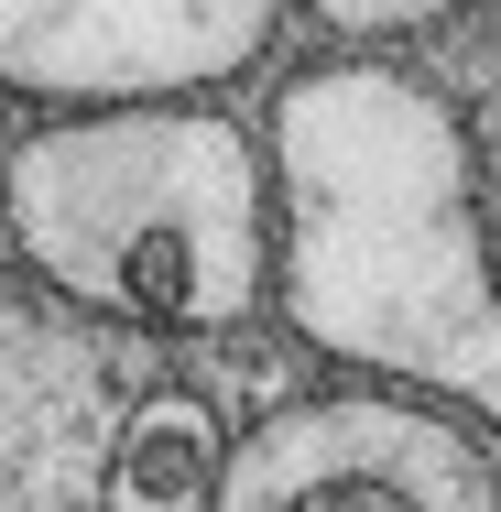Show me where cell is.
Wrapping results in <instances>:
<instances>
[{
    "instance_id": "1",
    "label": "cell",
    "mask_w": 501,
    "mask_h": 512,
    "mask_svg": "<svg viewBox=\"0 0 501 512\" xmlns=\"http://www.w3.org/2000/svg\"><path fill=\"white\" fill-rule=\"evenodd\" d=\"M284 327L316 360L458 404L501 447V262L469 120L403 66H305L273 99Z\"/></svg>"
},
{
    "instance_id": "2",
    "label": "cell",
    "mask_w": 501,
    "mask_h": 512,
    "mask_svg": "<svg viewBox=\"0 0 501 512\" xmlns=\"http://www.w3.org/2000/svg\"><path fill=\"white\" fill-rule=\"evenodd\" d=\"M0 229L55 295L131 327L218 338L284 306L273 142L207 99L33 120L0 153Z\"/></svg>"
},
{
    "instance_id": "3",
    "label": "cell",
    "mask_w": 501,
    "mask_h": 512,
    "mask_svg": "<svg viewBox=\"0 0 501 512\" xmlns=\"http://www.w3.org/2000/svg\"><path fill=\"white\" fill-rule=\"evenodd\" d=\"M218 512H501V447L403 382H338L229 436Z\"/></svg>"
},
{
    "instance_id": "4",
    "label": "cell",
    "mask_w": 501,
    "mask_h": 512,
    "mask_svg": "<svg viewBox=\"0 0 501 512\" xmlns=\"http://www.w3.org/2000/svg\"><path fill=\"white\" fill-rule=\"evenodd\" d=\"M284 0H0V88L77 109H175L273 44Z\"/></svg>"
},
{
    "instance_id": "5",
    "label": "cell",
    "mask_w": 501,
    "mask_h": 512,
    "mask_svg": "<svg viewBox=\"0 0 501 512\" xmlns=\"http://www.w3.org/2000/svg\"><path fill=\"white\" fill-rule=\"evenodd\" d=\"M229 491V436L197 393H142L109 436L99 512H218Z\"/></svg>"
},
{
    "instance_id": "6",
    "label": "cell",
    "mask_w": 501,
    "mask_h": 512,
    "mask_svg": "<svg viewBox=\"0 0 501 512\" xmlns=\"http://www.w3.org/2000/svg\"><path fill=\"white\" fill-rule=\"evenodd\" d=\"M295 11L338 44H414L436 22H458V0H295Z\"/></svg>"
}]
</instances>
